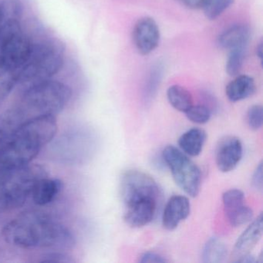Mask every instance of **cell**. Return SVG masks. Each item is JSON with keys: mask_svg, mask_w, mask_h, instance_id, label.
Returning <instances> with one entry per match:
<instances>
[{"mask_svg": "<svg viewBox=\"0 0 263 263\" xmlns=\"http://www.w3.org/2000/svg\"><path fill=\"white\" fill-rule=\"evenodd\" d=\"M4 240L21 249H70L76 239L71 231L41 212H26L3 229Z\"/></svg>", "mask_w": 263, "mask_h": 263, "instance_id": "6da1fadb", "label": "cell"}, {"mask_svg": "<svg viewBox=\"0 0 263 263\" xmlns=\"http://www.w3.org/2000/svg\"><path fill=\"white\" fill-rule=\"evenodd\" d=\"M64 48L58 41H44L33 44L31 52L16 76L17 84L27 89L50 80L62 68Z\"/></svg>", "mask_w": 263, "mask_h": 263, "instance_id": "7a4b0ae2", "label": "cell"}, {"mask_svg": "<svg viewBox=\"0 0 263 263\" xmlns=\"http://www.w3.org/2000/svg\"><path fill=\"white\" fill-rule=\"evenodd\" d=\"M47 176L46 166L31 163L0 172V208L13 209L24 205L35 184Z\"/></svg>", "mask_w": 263, "mask_h": 263, "instance_id": "3957f363", "label": "cell"}, {"mask_svg": "<svg viewBox=\"0 0 263 263\" xmlns=\"http://www.w3.org/2000/svg\"><path fill=\"white\" fill-rule=\"evenodd\" d=\"M71 97L72 90L68 85L48 80L26 89L22 109L26 114L55 115L67 106Z\"/></svg>", "mask_w": 263, "mask_h": 263, "instance_id": "277c9868", "label": "cell"}, {"mask_svg": "<svg viewBox=\"0 0 263 263\" xmlns=\"http://www.w3.org/2000/svg\"><path fill=\"white\" fill-rule=\"evenodd\" d=\"M33 43L23 32L0 40V84H17L16 76L28 59Z\"/></svg>", "mask_w": 263, "mask_h": 263, "instance_id": "5b68a950", "label": "cell"}, {"mask_svg": "<svg viewBox=\"0 0 263 263\" xmlns=\"http://www.w3.org/2000/svg\"><path fill=\"white\" fill-rule=\"evenodd\" d=\"M162 156L177 185L189 196L196 197L201 184V170L197 164L184 152L172 145L163 150Z\"/></svg>", "mask_w": 263, "mask_h": 263, "instance_id": "8992f818", "label": "cell"}, {"mask_svg": "<svg viewBox=\"0 0 263 263\" xmlns=\"http://www.w3.org/2000/svg\"><path fill=\"white\" fill-rule=\"evenodd\" d=\"M121 199L124 205L145 198L160 199L161 192L153 178L138 170H130L122 175L120 183Z\"/></svg>", "mask_w": 263, "mask_h": 263, "instance_id": "52a82bcc", "label": "cell"}, {"mask_svg": "<svg viewBox=\"0 0 263 263\" xmlns=\"http://www.w3.org/2000/svg\"><path fill=\"white\" fill-rule=\"evenodd\" d=\"M224 212L234 227L243 226L253 218V211L246 204L245 195L239 189H230L222 195Z\"/></svg>", "mask_w": 263, "mask_h": 263, "instance_id": "ba28073f", "label": "cell"}, {"mask_svg": "<svg viewBox=\"0 0 263 263\" xmlns=\"http://www.w3.org/2000/svg\"><path fill=\"white\" fill-rule=\"evenodd\" d=\"M243 147L239 138L226 136L221 138L215 151V161L221 172L233 171L242 158Z\"/></svg>", "mask_w": 263, "mask_h": 263, "instance_id": "9c48e42d", "label": "cell"}, {"mask_svg": "<svg viewBox=\"0 0 263 263\" xmlns=\"http://www.w3.org/2000/svg\"><path fill=\"white\" fill-rule=\"evenodd\" d=\"M160 30L155 20L146 16L135 24L133 40L141 54L147 55L158 47L160 42Z\"/></svg>", "mask_w": 263, "mask_h": 263, "instance_id": "30bf717a", "label": "cell"}, {"mask_svg": "<svg viewBox=\"0 0 263 263\" xmlns=\"http://www.w3.org/2000/svg\"><path fill=\"white\" fill-rule=\"evenodd\" d=\"M160 199L145 198L125 205L124 221L132 228L147 226L155 218Z\"/></svg>", "mask_w": 263, "mask_h": 263, "instance_id": "8fae6325", "label": "cell"}, {"mask_svg": "<svg viewBox=\"0 0 263 263\" xmlns=\"http://www.w3.org/2000/svg\"><path fill=\"white\" fill-rule=\"evenodd\" d=\"M24 5L21 0H3L0 3V40L21 30Z\"/></svg>", "mask_w": 263, "mask_h": 263, "instance_id": "7c38bea8", "label": "cell"}, {"mask_svg": "<svg viewBox=\"0 0 263 263\" xmlns=\"http://www.w3.org/2000/svg\"><path fill=\"white\" fill-rule=\"evenodd\" d=\"M263 231V216L260 214L238 237L234 246L232 258L238 262L241 258L250 254L257 243L261 239Z\"/></svg>", "mask_w": 263, "mask_h": 263, "instance_id": "4fadbf2b", "label": "cell"}, {"mask_svg": "<svg viewBox=\"0 0 263 263\" xmlns=\"http://www.w3.org/2000/svg\"><path fill=\"white\" fill-rule=\"evenodd\" d=\"M189 198L183 195H174L167 201L162 215V224L168 231L175 230L181 221L190 215Z\"/></svg>", "mask_w": 263, "mask_h": 263, "instance_id": "5bb4252c", "label": "cell"}, {"mask_svg": "<svg viewBox=\"0 0 263 263\" xmlns=\"http://www.w3.org/2000/svg\"><path fill=\"white\" fill-rule=\"evenodd\" d=\"M27 114L22 108L9 109L0 115V150L4 148L16 135Z\"/></svg>", "mask_w": 263, "mask_h": 263, "instance_id": "9a60e30c", "label": "cell"}, {"mask_svg": "<svg viewBox=\"0 0 263 263\" xmlns=\"http://www.w3.org/2000/svg\"><path fill=\"white\" fill-rule=\"evenodd\" d=\"M62 189L63 182L58 178H50L49 176L41 178L32 190L33 202L36 205H47L57 198Z\"/></svg>", "mask_w": 263, "mask_h": 263, "instance_id": "2e32d148", "label": "cell"}, {"mask_svg": "<svg viewBox=\"0 0 263 263\" xmlns=\"http://www.w3.org/2000/svg\"><path fill=\"white\" fill-rule=\"evenodd\" d=\"M250 29L246 25L237 24L224 30L218 38L220 47L227 50L247 47L250 40Z\"/></svg>", "mask_w": 263, "mask_h": 263, "instance_id": "e0dca14e", "label": "cell"}, {"mask_svg": "<svg viewBox=\"0 0 263 263\" xmlns=\"http://www.w3.org/2000/svg\"><path fill=\"white\" fill-rule=\"evenodd\" d=\"M207 139L206 132L202 129L192 128L184 132L179 139L178 145L182 152L189 156L197 157L202 152Z\"/></svg>", "mask_w": 263, "mask_h": 263, "instance_id": "ac0fdd59", "label": "cell"}, {"mask_svg": "<svg viewBox=\"0 0 263 263\" xmlns=\"http://www.w3.org/2000/svg\"><path fill=\"white\" fill-rule=\"evenodd\" d=\"M255 90L254 79L248 75H241L231 81L226 88V93L229 101L238 102L253 95Z\"/></svg>", "mask_w": 263, "mask_h": 263, "instance_id": "d6986e66", "label": "cell"}, {"mask_svg": "<svg viewBox=\"0 0 263 263\" xmlns=\"http://www.w3.org/2000/svg\"><path fill=\"white\" fill-rule=\"evenodd\" d=\"M167 98L171 105L180 112L185 113L193 105L190 92L181 86H171L167 90Z\"/></svg>", "mask_w": 263, "mask_h": 263, "instance_id": "ffe728a7", "label": "cell"}, {"mask_svg": "<svg viewBox=\"0 0 263 263\" xmlns=\"http://www.w3.org/2000/svg\"><path fill=\"white\" fill-rule=\"evenodd\" d=\"M228 250L226 245L218 238H212L204 245L202 251V261L206 263H219L224 261Z\"/></svg>", "mask_w": 263, "mask_h": 263, "instance_id": "44dd1931", "label": "cell"}, {"mask_svg": "<svg viewBox=\"0 0 263 263\" xmlns=\"http://www.w3.org/2000/svg\"><path fill=\"white\" fill-rule=\"evenodd\" d=\"M233 3L234 0H204L201 8L206 17L212 21L221 16Z\"/></svg>", "mask_w": 263, "mask_h": 263, "instance_id": "7402d4cb", "label": "cell"}, {"mask_svg": "<svg viewBox=\"0 0 263 263\" xmlns=\"http://www.w3.org/2000/svg\"><path fill=\"white\" fill-rule=\"evenodd\" d=\"M246 48L247 47H241V48L232 49L230 50L227 62H226V71L228 74L230 76H235L239 73L244 63Z\"/></svg>", "mask_w": 263, "mask_h": 263, "instance_id": "603a6c76", "label": "cell"}, {"mask_svg": "<svg viewBox=\"0 0 263 263\" xmlns=\"http://www.w3.org/2000/svg\"><path fill=\"white\" fill-rule=\"evenodd\" d=\"M185 114L192 122L198 124H206L211 118L210 110L204 105H192Z\"/></svg>", "mask_w": 263, "mask_h": 263, "instance_id": "cb8c5ba5", "label": "cell"}, {"mask_svg": "<svg viewBox=\"0 0 263 263\" xmlns=\"http://www.w3.org/2000/svg\"><path fill=\"white\" fill-rule=\"evenodd\" d=\"M246 121L250 129L258 130L263 122V109L261 105H253L249 107L246 115Z\"/></svg>", "mask_w": 263, "mask_h": 263, "instance_id": "d4e9b609", "label": "cell"}, {"mask_svg": "<svg viewBox=\"0 0 263 263\" xmlns=\"http://www.w3.org/2000/svg\"><path fill=\"white\" fill-rule=\"evenodd\" d=\"M40 261L41 262L70 263L73 262L74 260L65 252H52L44 254L41 256Z\"/></svg>", "mask_w": 263, "mask_h": 263, "instance_id": "484cf974", "label": "cell"}, {"mask_svg": "<svg viewBox=\"0 0 263 263\" xmlns=\"http://www.w3.org/2000/svg\"><path fill=\"white\" fill-rule=\"evenodd\" d=\"M252 185L258 192L262 191V163L261 162L258 164L252 175Z\"/></svg>", "mask_w": 263, "mask_h": 263, "instance_id": "4316f807", "label": "cell"}, {"mask_svg": "<svg viewBox=\"0 0 263 263\" xmlns=\"http://www.w3.org/2000/svg\"><path fill=\"white\" fill-rule=\"evenodd\" d=\"M140 262L141 263H147V262H166L167 259L164 258L162 255L160 254L156 253L154 252H144V254L141 255V258H140Z\"/></svg>", "mask_w": 263, "mask_h": 263, "instance_id": "83f0119b", "label": "cell"}, {"mask_svg": "<svg viewBox=\"0 0 263 263\" xmlns=\"http://www.w3.org/2000/svg\"><path fill=\"white\" fill-rule=\"evenodd\" d=\"M182 5L192 10H198L202 7L204 0H178Z\"/></svg>", "mask_w": 263, "mask_h": 263, "instance_id": "f1b7e54d", "label": "cell"}, {"mask_svg": "<svg viewBox=\"0 0 263 263\" xmlns=\"http://www.w3.org/2000/svg\"><path fill=\"white\" fill-rule=\"evenodd\" d=\"M257 55L261 61V59H262V44H260V45L257 47Z\"/></svg>", "mask_w": 263, "mask_h": 263, "instance_id": "f546056e", "label": "cell"}]
</instances>
